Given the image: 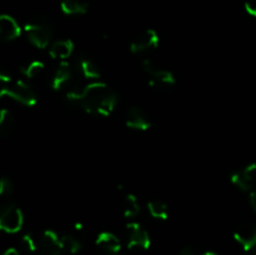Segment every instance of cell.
Instances as JSON below:
<instances>
[{
	"label": "cell",
	"mask_w": 256,
	"mask_h": 255,
	"mask_svg": "<svg viewBox=\"0 0 256 255\" xmlns=\"http://www.w3.org/2000/svg\"><path fill=\"white\" fill-rule=\"evenodd\" d=\"M122 212H124V216L126 218H134L139 214L140 205L135 195H126V198L122 202Z\"/></svg>",
	"instance_id": "20"
},
{
	"label": "cell",
	"mask_w": 256,
	"mask_h": 255,
	"mask_svg": "<svg viewBox=\"0 0 256 255\" xmlns=\"http://www.w3.org/2000/svg\"><path fill=\"white\" fill-rule=\"evenodd\" d=\"M16 126V120L12 112L8 109H2L0 112V135L2 138H6L12 134Z\"/></svg>",
	"instance_id": "18"
},
{
	"label": "cell",
	"mask_w": 256,
	"mask_h": 255,
	"mask_svg": "<svg viewBox=\"0 0 256 255\" xmlns=\"http://www.w3.org/2000/svg\"><path fill=\"white\" fill-rule=\"evenodd\" d=\"M20 34H22V29L14 18L6 14L0 15V36L2 40L10 42L19 38Z\"/></svg>",
	"instance_id": "14"
},
{
	"label": "cell",
	"mask_w": 256,
	"mask_h": 255,
	"mask_svg": "<svg viewBox=\"0 0 256 255\" xmlns=\"http://www.w3.org/2000/svg\"><path fill=\"white\" fill-rule=\"evenodd\" d=\"M95 242H96V246L106 255H118L122 250V242L119 238L109 232H100Z\"/></svg>",
	"instance_id": "11"
},
{
	"label": "cell",
	"mask_w": 256,
	"mask_h": 255,
	"mask_svg": "<svg viewBox=\"0 0 256 255\" xmlns=\"http://www.w3.org/2000/svg\"><path fill=\"white\" fill-rule=\"evenodd\" d=\"M250 204H252V209L256 212V189H254L250 192Z\"/></svg>",
	"instance_id": "28"
},
{
	"label": "cell",
	"mask_w": 256,
	"mask_h": 255,
	"mask_svg": "<svg viewBox=\"0 0 256 255\" xmlns=\"http://www.w3.org/2000/svg\"><path fill=\"white\" fill-rule=\"evenodd\" d=\"M29 42L39 49H44L49 45L55 32V24L50 18L45 15H35L30 18L24 26Z\"/></svg>",
	"instance_id": "2"
},
{
	"label": "cell",
	"mask_w": 256,
	"mask_h": 255,
	"mask_svg": "<svg viewBox=\"0 0 256 255\" xmlns=\"http://www.w3.org/2000/svg\"><path fill=\"white\" fill-rule=\"evenodd\" d=\"M12 190H14V185H12V182L8 178H2L0 180V195L2 198H6L9 195H12Z\"/></svg>",
	"instance_id": "24"
},
{
	"label": "cell",
	"mask_w": 256,
	"mask_h": 255,
	"mask_svg": "<svg viewBox=\"0 0 256 255\" xmlns=\"http://www.w3.org/2000/svg\"><path fill=\"white\" fill-rule=\"evenodd\" d=\"M79 64V70L85 79H98L100 78V70L98 65L92 62L90 58L80 56L78 60Z\"/></svg>",
	"instance_id": "17"
},
{
	"label": "cell",
	"mask_w": 256,
	"mask_h": 255,
	"mask_svg": "<svg viewBox=\"0 0 256 255\" xmlns=\"http://www.w3.org/2000/svg\"><path fill=\"white\" fill-rule=\"evenodd\" d=\"M202 255H218V254H215V252H204Z\"/></svg>",
	"instance_id": "30"
},
{
	"label": "cell",
	"mask_w": 256,
	"mask_h": 255,
	"mask_svg": "<svg viewBox=\"0 0 256 255\" xmlns=\"http://www.w3.org/2000/svg\"><path fill=\"white\" fill-rule=\"evenodd\" d=\"M142 69L150 76L149 86L158 92H168L175 84V78L172 72L162 69L152 60L145 59L142 62Z\"/></svg>",
	"instance_id": "3"
},
{
	"label": "cell",
	"mask_w": 256,
	"mask_h": 255,
	"mask_svg": "<svg viewBox=\"0 0 256 255\" xmlns=\"http://www.w3.org/2000/svg\"><path fill=\"white\" fill-rule=\"evenodd\" d=\"M245 10L248 14L256 18V0H245Z\"/></svg>",
	"instance_id": "25"
},
{
	"label": "cell",
	"mask_w": 256,
	"mask_h": 255,
	"mask_svg": "<svg viewBox=\"0 0 256 255\" xmlns=\"http://www.w3.org/2000/svg\"><path fill=\"white\" fill-rule=\"evenodd\" d=\"M22 245L28 252H34L38 250V242L32 238V235L26 234L22 238Z\"/></svg>",
	"instance_id": "23"
},
{
	"label": "cell",
	"mask_w": 256,
	"mask_h": 255,
	"mask_svg": "<svg viewBox=\"0 0 256 255\" xmlns=\"http://www.w3.org/2000/svg\"><path fill=\"white\" fill-rule=\"evenodd\" d=\"M22 224H24V215L16 205L10 202L2 208L0 215V229L9 234H14L22 229Z\"/></svg>",
	"instance_id": "5"
},
{
	"label": "cell",
	"mask_w": 256,
	"mask_h": 255,
	"mask_svg": "<svg viewBox=\"0 0 256 255\" xmlns=\"http://www.w3.org/2000/svg\"><path fill=\"white\" fill-rule=\"evenodd\" d=\"M80 102L89 114L109 116L116 106L118 95L108 84L95 82L85 85Z\"/></svg>",
	"instance_id": "1"
},
{
	"label": "cell",
	"mask_w": 256,
	"mask_h": 255,
	"mask_svg": "<svg viewBox=\"0 0 256 255\" xmlns=\"http://www.w3.org/2000/svg\"><path fill=\"white\" fill-rule=\"evenodd\" d=\"M44 69V62L39 60H32L22 68V72L26 78H35L40 74Z\"/></svg>",
	"instance_id": "22"
},
{
	"label": "cell",
	"mask_w": 256,
	"mask_h": 255,
	"mask_svg": "<svg viewBox=\"0 0 256 255\" xmlns=\"http://www.w3.org/2000/svg\"><path fill=\"white\" fill-rule=\"evenodd\" d=\"M159 42L158 32L154 29H146L132 38V42H130V52L138 54V52H144L150 49H155L159 45Z\"/></svg>",
	"instance_id": "7"
},
{
	"label": "cell",
	"mask_w": 256,
	"mask_h": 255,
	"mask_svg": "<svg viewBox=\"0 0 256 255\" xmlns=\"http://www.w3.org/2000/svg\"><path fill=\"white\" fill-rule=\"evenodd\" d=\"M128 248L132 250H148L152 244L146 230L138 222H130L126 225Z\"/></svg>",
	"instance_id": "6"
},
{
	"label": "cell",
	"mask_w": 256,
	"mask_h": 255,
	"mask_svg": "<svg viewBox=\"0 0 256 255\" xmlns=\"http://www.w3.org/2000/svg\"><path fill=\"white\" fill-rule=\"evenodd\" d=\"M230 179L232 184L236 185L240 190L252 192L256 189V164H250L242 169L236 170L232 172Z\"/></svg>",
	"instance_id": "8"
},
{
	"label": "cell",
	"mask_w": 256,
	"mask_h": 255,
	"mask_svg": "<svg viewBox=\"0 0 256 255\" xmlns=\"http://www.w3.org/2000/svg\"><path fill=\"white\" fill-rule=\"evenodd\" d=\"M180 255H196V252L192 246H185L180 250Z\"/></svg>",
	"instance_id": "27"
},
{
	"label": "cell",
	"mask_w": 256,
	"mask_h": 255,
	"mask_svg": "<svg viewBox=\"0 0 256 255\" xmlns=\"http://www.w3.org/2000/svg\"><path fill=\"white\" fill-rule=\"evenodd\" d=\"M148 209H149L150 215L155 219L166 220L168 216H169L168 205L162 200H150L148 202Z\"/></svg>",
	"instance_id": "19"
},
{
	"label": "cell",
	"mask_w": 256,
	"mask_h": 255,
	"mask_svg": "<svg viewBox=\"0 0 256 255\" xmlns=\"http://www.w3.org/2000/svg\"><path fill=\"white\" fill-rule=\"evenodd\" d=\"M75 226H76V230H82V224H76V225H75Z\"/></svg>",
	"instance_id": "31"
},
{
	"label": "cell",
	"mask_w": 256,
	"mask_h": 255,
	"mask_svg": "<svg viewBox=\"0 0 256 255\" xmlns=\"http://www.w3.org/2000/svg\"><path fill=\"white\" fill-rule=\"evenodd\" d=\"M118 255H122V254H118Z\"/></svg>",
	"instance_id": "32"
},
{
	"label": "cell",
	"mask_w": 256,
	"mask_h": 255,
	"mask_svg": "<svg viewBox=\"0 0 256 255\" xmlns=\"http://www.w3.org/2000/svg\"><path fill=\"white\" fill-rule=\"evenodd\" d=\"M2 255H20V254L16 249H14V248H10V249H8Z\"/></svg>",
	"instance_id": "29"
},
{
	"label": "cell",
	"mask_w": 256,
	"mask_h": 255,
	"mask_svg": "<svg viewBox=\"0 0 256 255\" xmlns=\"http://www.w3.org/2000/svg\"><path fill=\"white\" fill-rule=\"evenodd\" d=\"M60 8L66 15L85 14L89 9V0H60Z\"/></svg>",
	"instance_id": "16"
},
{
	"label": "cell",
	"mask_w": 256,
	"mask_h": 255,
	"mask_svg": "<svg viewBox=\"0 0 256 255\" xmlns=\"http://www.w3.org/2000/svg\"><path fill=\"white\" fill-rule=\"evenodd\" d=\"M0 79H2V82H5V84H8V82H12V72H10L9 70L5 69V68H2V72H0Z\"/></svg>",
	"instance_id": "26"
},
{
	"label": "cell",
	"mask_w": 256,
	"mask_h": 255,
	"mask_svg": "<svg viewBox=\"0 0 256 255\" xmlns=\"http://www.w3.org/2000/svg\"><path fill=\"white\" fill-rule=\"evenodd\" d=\"M38 250L42 255H65L60 238L52 230H45L38 240Z\"/></svg>",
	"instance_id": "9"
},
{
	"label": "cell",
	"mask_w": 256,
	"mask_h": 255,
	"mask_svg": "<svg viewBox=\"0 0 256 255\" xmlns=\"http://www.w3.org/2000/svg\"><path fill=\"white\" fill-rule=\"evenodd\" d=\"M72 78V68L70 66L69 62H62L56 66L52 75V80H50V85L54 90H60L70 82Z\"/></svg>",
	"instance_id": "13"
},
{
	"label": "cell",
	"mask_w": 256,
	"mask_h": 255,
	"mask_svg": "<svg viewBox=\"0 0 256 255\" xmlns=\"http://www.w3.org/2000/svg\"><path fill=\"white\" fill-rule=\"evenodd\" d=\"M125 124L130 129L140 130V132H145V130H149L152 128V122H150L146 112L138 106H132L126 110Z\"/></svg>",
	"instance_id": "10"
},
{
	"label": "cell",
	"mask_w": 256,
	"mask_h": 255,
	"mask_svg": "<svg viewBox=\"0 0 256 255\" xmlns=\"http://www.w3.org/2000/svg\"><path fill=\"white\" fill-rule=\"evenodd\" d=\"M72 50H74V42L72 40H58V42H52V46H50L49 55L52 59L65 60L72 54Z\"/></svg>",
	"instance_id": "15"
},
{
	"label": "cell",
	"mask_w": 256,
	"mask_h": 255,
	"mask_svg": "<svg viewBox=\"0 0 256 255\" xmlns=\"http://www.w3.org/2000/svg\"><path fill=\"white\" fill-rule=\"evenodd\" d=\"M2 96H9L20 104L32 106L36 104V94L34 90L22 80H15L5 84L2 89Z\"/></svg>",
	"instance_id": "4"
},
{
	"label": "cell",
	"mask_w": 256,
	"mask_h": 255,
	"mask_svg": "<svg viewBox=\"0 0 256 255\" xmlns=\"http://www.w3.org/2000/svg\"><path fill=\"white\" fill-rule=\"evenodd\" d=\"M234 238L244 248L245 252L254 249L256 248V225L250 222L242 225L234 232Z\"/></svg>",
	"instance_id": "12"
},
{
	"label": "cell",
	"mask_w": 256,
	"mask_h": 255,
	"mask_svg": "<svg viewBox=\"0 0 256 255\" xmlns=\"http://www.w3.org/2000/svg\"><path fill=\"white\" fill-rule=\"evenodd\" d=\"M60 242H62V248L65 254H76V252L82 250V246L80 240L72 236V235H62V236H60Z\"/></svg>",
	"instance_id": "21"
}]
</instances>
